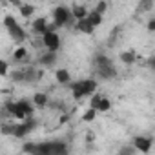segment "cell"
Wrapping results in <instances>:
<instances>
[{
  "instance_id": "cell-12",
  "label": "cell",
  "mask_w": 155,
  "mask_h": 155,
  "mask_svg": "<svg viewBox=\"0 0 155 155\" xmlns=\"http://www.w3.org/2000/svg\"><path fill=\"white\" fill-rule=\"evenodd\" d=\"M97 88V82L93 79H88V81H82V90H84V97L86 95H91Z\"/></svg>"
},
{
  "instance_id": "cell-22",
  "label": "cell",
  "mask_w": 155,
  "mask_h": 155,
  "mask_svg": "<svg viewBox=\"0 0 155 155\" xmlns=\"http://www.w3.org/2000/svg\"><path fill=\"white\" fill-rule=\"evenodd\" d=\"M13 81L15 82H26V71H15L13 73Z\"/></svg>"
},
{
  "instance_id": "cell-23",
  "label": "cell",
  "mask_w": 155,
  "mask_h": 155,
  "mask_svg": "<svg viewBox=\"0 0 155 155\" xmlns=\"http://www.w3.org/2000/svg\"><path fill=\"white\" fill-rule=\"evenodd\" d=\"M153 8V2H150V0H142V2L139 4V9L140 11H150Z\"/></svg>"
},
{
  "instance_id": "cell-19",
  "label": "cell",
  "mask_w": 155,
  "mask_h": 155,
  "mask_svg": "<svg viewBox=\"0 0 155 155\" xmlns=\"http://www.w3.org/2000/svg\"><path fill=\"white\" fill-rule=\"evenodd\" d=\"M120 60L124 64H133L135 62V53L133 51H124V53H120Z\"/></svg>"
},
{
  "instance_id": "cell-11",
  "label": "cell",
  "mask_w": 155,
  "mask_h": 155,
  "mask_svg": "<svg viewBox=\"0 0 155 155\" xmlns=\"http://www.w3.org/2000/svg\"><path fill=\"white\" fill-rule=\"evenodd\" d=\"M71 15L75 17V20L79 22V20H84V18H88V11H86V8L84 6H73V9H71Z\"/></svg>"
},
{
  "instance_id": "cell-27",
  "label": "cell",
  "mask_w": 155,
  "mask_h": 155,
  "mask_svg": "<svg viewBox=\"0 0 155 155\" xmlns=\"http://www.w3.org/2000/svg\"><path fill=\"white\" fill-rule=\"evenodd\" d=\"M0 75H2V77L8 75V62L6 60H0Z\"/></svg>"
},
{
  "instance_id": "cell-26",
  "label": "cell",
  "mask_w": 155,
  "mask_h": 155,
  "mask_svg": "<svg viewBox=\"0 0 155 155\" xmlns=\"http://www.w3.org/2000/svg\"><path fill=\"white\" fill-rule=\"evenodd\" d=\"M106 9H108V4H106V2H99V4H97V8H95V11H97V13H101V15H104V11H106Z\"/></svg>"
},
{
  "instance_id": "cell-17",
  "label": "cell",
  "mask_w": 155,
  "mask_h": 155,
  "mask_svg": "<svg viewBox=\"0 0 155 155\" xmlns=\"http://www.w3.org/2000/svg\"><path fill=\"white\" fill-rule=\"evenodd\" d=\"M31 102H33L35 106H40V108H44V106L48 104V97H46L44 93H35V95H33V99H31Z\"/></svg>"
},
{
  "instance_id": "cell-28",
  "label": "cell",
  "mask_w": 155,
  "mask_h": 155,
  "mask_svg": "<svg viewBox=\"0 0 155 155\" xmlns=\"http://www.w3.org/2000/svg\"><path fill=\"white\" fill-rule=\"evenodd\" d=\"M146 64H148V68H150V69H153V71H155V55H153V57H150Z\"/></svg>"
},
{
  "instance_id": "cell-29",
  "label": "cell",
  "mask_w": 155,
  "mask_h": 155,
  "mask_svg": "<svg viewBox=\"0 0 155 155\" xmlns=\"http://www.w3.org/2000/svg\"><path fill=\"white\" fill-rule=\"evenodd\" d=\"M148 31H150V33H155V18H151V20L148 22Z\"/></svg>"
},
{
  "instance_id": "cell-30",
  "label": "cell",
  "mask_w": 155,
  "mask_h": 155,
  "mask_svg": "<svg viewBox=\"0 0 155 155\" xmlns=\"http://www.w3.org/2000/svg\"><path fill=\"white\" fill-rule=\"evenodd\" d=\"M117 155H120V153H117Z\"/></svg>"
},
{
  "instance_id": "cell-18",
  "label": "cell",
  "mask_w": 155,
  "mask_h": 155,
  "mask_svg": "<svg viewBox=\"0 0 155 155\" xmlns=\"http://www.w3.org/2000/svg\"><path fill=\"white\" fill-rule=\"evenodd\" d=\"M55 58H57L55 53H46V55L40 57V64L46 66V68H48V66H53V64H55Z\"/></svg>"
},
{
  "instance_id": "cell-1",
  "label": "cell",
  "mask_w": 155,
  "mask_h": 155,
  "mask_svg": "<svg viewBox=\"0 0 155 155\" xmlns=\"http://www.w3.org/2000/svg\"><path fill=\"white\" fill-rule=\"evenodd\" d=\"M29 155H68V146L64 142L53 140V142H26L22 148Z\"/></svg>"
},
{
  "instance_id": "cell-9",
  "label": "cell",
  "mask_w": 155,
  "mask_h": 155,
  "mask_svg": "<svg viewBox=\"0 0 155 155\" xmlns=\"http://www.w3.org/2000/svg\"><path fill=\"white\" fill-rule=\"evenodd\" d=\"M48 28H49V26H48V20H46L44 17H40V18H37V20L33 22V31L38 33V35H42V37L48 33Z\"/></svg>"
},
{
  "instance_id": "cell-2",
  "label": "cell",
  "mask_w": 155,
  "mask_h": 155,
  "mask_svg": "<svg viewBox=\"0 0 155 155\" xmlns=\"http://www.w3.org/2000/svg\"><path fill=\"white\" fill-rule=\"evenodd\" d=\"M35 126H37V120H35L33 117H29V119H26V120L20 122V124H13V126L4 124V126H2V133H4V135H15L17 139H22V137H26L29 131H33Z\"/></svg>"
},
{
  "instance_id": "cell-24",
  "label": "cell",
  "mask_w": 155,
  "mask_h": 155,
  "mask_svg": "<svg viewBox=\"0 0 155 155\" xmlns=\"http://www.w3.org/2000/svg\"><path fill=\"white\" fill-rule=\"evenodd\" d=\"M26 53H28V51H26V48H18V49L15 51V55H13V57H15V60H22V58L26 57Z\"/></svg>"
},
{
  "instance_id": "cell-5",
  "label": "cell",
  "mask_w": 155,
  "mask_h": 155,
  "mask_svg": "<svg viewBox=\"0 0 155 155\" xmlns=\"http://www.w3.org/2000/svg\"><path fill=\"white\" fill-rule=\"evenodd\" d=\"M69 17H71V11H69L68 8H64V6H58V8L53 9V24H55L57 28L66 26L68 20H69Z\"/></svg>"
},
{
  "instance_id": "cell-4",
  "label": "cell",
  "mask_w": 155,
  "mask_h": 155,
  "mask_svg": "<svg viewBox=\"0 0 155 155\" xmlns=\"http://www.w3.org/2000/svg\"><path fill=\"white\" fill-rule=\"evenodd\" d=\"M4 26L8 28V33L11 35V38L15 40V42H22V40H26V31L20 28V24L15 20V17H11V15H6L4 17Z\"/></svg>"
},
{
  "instance_id": "cell-14",
  "label": "cell",
  "mask_w": 155,
  "mask_h": 155,
  "mask_svg": "<svg viewBox=\"0 0 155 155\" xmlns=\"http://www.w3.org/2000/svg\"><path fill=\"white\" fill-rule=\"evenodd\" d=\"M71 91H73V97L79 101V99H82L84 97V90H82V81L81 82H73L71 84Z\"/></svg>"
},
{
  "instance_id": "cell-10",
  "label": "cell",
  "mask_w": 155,
  "mask_h": 155,
  "mask_svg": "<svg viewBox=\"0 0 155 155\" xmlns=\"http://www.w3.org/2000/svg\"><path fill=\"white\" fill-rule=\"evenodd\" d=\"M77 29H79L81 33H86V35H91L93 33V24L88 20V18H84V20H79V22H77Z\"/></svg>"
},
{
  "instance_id": "cell-8",
  "label": "cell",
  "mask_w": 155,
  "mask_h": 155,
  "mask_svg": "<svg viewBox=\"0 0 155 155\" xmlns=\"http://www.w3.org/2000/svg\"><path fill=\"white\" fill-rule=\"evenodd\" d=\"M133 146H135V150H139L142 153H148L151 150V139L150 137H135L133 139Z\"/></svg>"
},
{
  "instance_id": "cell-15",
  "label": "cell",
  "mask_w": 155,
  "mask_h": 155,
  "mask_svg": "<svg viewBox=\"0 0 155 155\" xmlns=\"http://www.w3.org/2000/svg\"><path fill=\"white\" fill-rule=\"evenodd\" d=\"M55 77H57V81H58L60 84H68V82L71 81V77H69V71H68V69H58V71L55 73Z\"/></svg>"
},
{
  "instance_id": "cell-7",
  "label": "cell",
  "mask_w": 155,
  "mask_h": 155,
  "mask_svg": "<svg viewBox=\"0 0 155 155\" xmlns=\"http://www.w3.org/2000/svg\"><path fill=\"white\" fill-rule=\"evenodd\" d=\"M90 108H93V110H97V111H108V110L111 108V102H110V99H106V97L95 95V97L91 99Z\"/></svg>"
},
{
  "instance_id": "cell-6",
  "label": "cell",
  "mask_w": 155,
  "mask_h": 155,
  "mask_svg": "<svg viewBox=\"0 0 155 155\" xmlns=\"http://www.w3.org/2000/svg\"><path fill=\"white\" fill-rule=\"evenodd\" d=\"M42 42H44V46L49 49V53H55V51L60 48V37H58L55 31H48V33L42 37Z\"/></svg>"
},
{
  "instance_id": "cell-25",
  "label": "cell",
  "mask_w": 155,
  "mask_h": 155,
  "mask_svg": "<svg viewBox=\"0 0 155 155\" xmlns=\"http://www.w3.org/2000/svg\"><path fill=\"white\" fill-rule=\"evenodd\" d=\"M120 155H135V146H124Z\"/></svg>"
},
{
  "instance_id": "cell-3",
  "label": "cell",
  "mask_w": 155,
  "mask_h": 155,
  "mask_svg": "<svg viewBox=\"0 0 155 155\" xmlns=\"http://www.w3.org/2000/svg\"><path fill=\"white\" fill-rule=\"evenodd\" d=\"M95 62H97V73H99L101 79L110 81V79H113V77L117 75V71H115V68H113V64H111V60H110L108 57L99 55V57L95 58Z\"/></svg>"
},
{
  "instance_id": "cell-21",
  "label": "cell",
  "mask_w": 155,
  "mask_h": 155,
  "mask_svg": "<svg viewBox=\"0 0 155 155\" xmlns=\"http://www.w3.org/2000/svg\"><path fill=\"white\" fill-rule=\"evenodd\" d=\"M95 115H97V110H93V108H90L84 115H82V119L86 120V122H91L93 119H95Z\"/></svg>"
},
{
  "instance_id": "cell-13",
  "label": "cell",
  "mask_w": 155,
  "mask_h": 155,
  "mask_svg": "<svg viewBox=\"0 0 155 155\" xmlns=\"http://www.w3.org/2000/svg\"><path fill=\"white\" fill-rule=\"evenodd\" d=\"M18 106L24 110V113L28 115V119H29V117H33V104H31L28 99H20V101H18Z\"/></svg>"
},
{
  "instance_id": "cell-16",
  "label": "cell",
  "mask_w": 155,
  "mask_h": 155,
  "mask_svg": "<svg viewBox=\"0 0 155 155\" xmlns=\"http://www.w3.org/2000/svg\"><path fill=\"white\" fill-rule=\"evenodd\" d=\"M88 20L93 24V28H97V26H101V24H102V15H101V13H97V11L93 9V11H90Z\"/></svg>"
},
{
  "instance_id": "cell-20",
  "label": "cell",
  "mask_w": 155,
  "mask_h": 155,
  "mask_svg": "<svg viewBox=\"0 0 155 155\" xmlns=\"http://www.w3.org/2000/svg\"><path fill=\"white\" fill-rule=\"evenodd\" d=\"M33 11H35V8H33L31 4H22V8H20V15H22V17H26V18H28V17H31V15H33Z\"/></svg>"
}]
</instances>
